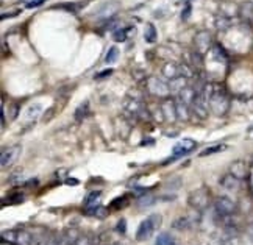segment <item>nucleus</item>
<instances>
[{"label":"nucleus","instance_id":"nucleus-1","mask_svg":"<svg viewBox=\"0 0 253 245\" xmlns=\"http://www.w3.org/2000/svg\"><path fill=\"white\" fill-rule=\"evenodd\" d=\"M230 108V97L224 85H213L210 95V111L216 116H224Z\"/></svg>","mask_w":253,"mask_h":245},{"label":"nucleus","instance_id":"nucleus-2","mask_svg":"<svg viewBox=\"0 0 253 245\" xmlns=\"http://www.w3.org/2000/svg\"><path fill=\"white\" fill-rule=\"evenodd\" d=\"M124 111L125 116L130 117V120L137 122V120H150V111L145 106L142 100H137L133 97H127L124 102Z\"/></svg>","mask_w":253,"mask_h":245},{"label":"nucleus","instance_id":"nucleus-3","mask_svg":"<svg viewBox=\"0 0 253 245\" xmlns=\"http://www.w3.org/2000/svg\"><path fill=\"white\" fill-rule=\"evenodd\" d=\"M161 222H163L161 214H150L147 219H144L141 222V225L136 231V239L141 241V242L150 239V237L155 234L156 229L161 226Z\"/></svg>","mask_w":253,"mask_h":245},{"label":"nucleus","instance_id":"nucleus-4","mask_svg":"<svg viewBox=\"0 0 253 245\" xmlns=\"http://www.w3.org/2000/svg\"><path fill=\"white\" fill-rule=\"evenodd\" d=\"M145 89L149 91V94L153 97H158L161 100L171 97V88H169V83L164 80L158 78V76H147L145 78Z\"/></svg>","mask_w":253,"mask_h":245},{"label":"nucleus","instance_id":"nucleus-5","mask_svg":"<svg viewBox=\"0 0 253 245\" xmlns=\"http://www.w3.org/2000/svg\"><path fill=\"white\" fill-rule=\"evenodd\" d=\"M188 203H189V206L194 211H198V212L205 211L210 206V203H211L210 190L206 188H200V189L193 190V192H191L189 197H188Z\"/></svg>","mask_w":253,"mask_h":245},{"label":"nucleus","instance_id":"nucleus-6","mask_svg":"<svg viewBox=\"0 0 253 245\" xmlns=\"http://www.w3.org/2000/svg\"><path fill=\"white\" fill-rule=\"evenodd\" d=\"M236 211H237V205L230 197L222 195L216 198V202H214V212H216V216L222 220L232 217Z\"/></svg>","mask_w":253,"mask_h":245},{"label":"nucleus","instance_id":"nucleus-7","mask_svg":"<svg viewBox=\"0 0 253 245\" xmlns=\"http://www.w3.org/2000/svg\"><path fill=\"white\" fill-rule=\"evenodd\" d=\"M214 47L213 45V38L208 32H198L195 36H194V50L197 53H200V55H205V53H208L211 49Z\"/></svg>","mask_w":253,"mask_h":245},{"label":"nucleus","instance_id":"nucleus-8","mask_svg":"<svg viewBox=\"0 0 253 245\" xmlns=\"http://www.w3.org/2000/svg\"><path fill=\"white\" fill-rule=\"evenodd\" d=\"M20 153H22L20 145H13L10 149H2V158H0V166H2V169L11 167L19 159Z\"/></svg>","mask_w":253,"mask_h":245},{"label":"nucleus","instance_id":"nucleus-9","mask_svg":"<svg viewBox=\"0 0 253 245\" xmlns=\"http://www.w3.org/2000/svg\"><path fill=\"white\" fill-rule=\"evenodd\" d=\"M195 147H197V142H195V141H193V139H183V141H180V142L174 147V150H172V156H175L177 159H180V158H183L185 155H188V153L193 151Z\"/></svg>","mask_w":253,"mask_h":245},{"label":"nucleus","instance_id":"nucleus-10","mask_svg":"<svg viewBox=\"0 0 253 245\" xmlns=\"http://www.w3.org/2000/svg\"><path fill=\"white\" fill-rule=\"evenodd\" d=\"M161 113H163V117L167 122H175L177 117V105H175V100H172L171 97L164 98L163 103H161Z\"/></svg>","mask_w":253,"mask_h":245},{"label":"nucleus","instance_id":"nucleus-11","mask_svg":"<svg viewBox=\"0 0 253 245\" xmlns=\"http://www.w3.org/2000/svg\"><path fill=\"white\" fill-rule=\"evenodd\" d=\"M219 185L225 190H230V192H237V190L241 189V180H237L236 177H233V175L228 172L227 175H224V177L219 180Z\"/></svg>","mask_w":253,"mask_h":245},{"label":"nucleus","instance_id":"nucleus-12","mask_svg":"<svg viewBox=\"0 0 253 245\" xmlns=\"http://www.w3.org/2000/svg\"><path fill=\"white\" fill-rule=\"evenodd\" d=\"M230 173H232L233 177H236L237 180L242 181L249 173V167H247V164H245V161L237 159V161H234V163H232V166H230Z\"/></svg>","mask_w":253,"mask_h":245},{"label":"nucleus","instance_id":"nucleus-13","mask_svg":"<svg viewBox=\"0 0 253 245\" xmlns=\"http://www.w3.org/2000/svg\"><path fill=\"white\" fill-rule=\"evenodd\" d=\"M136 33V28L133 25H128V27H120L117 30H114L113 33V39L116 42H125L127 39H130L133 35Z\"/></svg>","mask_w":253,"mask_h":245},{"label":"nucleus","instance_id":"nucleus-14","mask_svg":"<svg viewBox=\"0 0 253 245\" xmlns=\"http://www.w3.org/2000/svg\"><path fill=\"white\" fill-rule=\"evenodd\" d=\"M163 75L167 80H174L177 76H181L180 74V63H174V61H167V63L163 66Z\"/></svg>","mask_w":253,"mask_h":245},{"label":"nucleus","instance_id":"nucleus-15","mask_svg":"<svg viewBox=\"0 0 253 245\" xmlns=\"http://www.w3.org/2000/svg\"><path fill=\"white\" fill-rule=\"evenodd\" d=\"M177 97H178V100H180V102H183L185 105L191 106V105L194 103L195 97H197V89L193 88V86H186L185 89L181 91L180 94H177Z\"/></svg>","mask_w":253,"mask_h":245},{"label":"nucleus","instance_id":"nucleus-16","mask_svg":"<svg viewBox=\"0 0 253 245\" xmlns=\"http://www.w3.org/2000/svg\"><path fill=\"white\" fill-rule=\"evenodd\" d=\"M100 195H102L100 190H93V192H89L86 195V198L83 200L84 209H93V208H97V206H100Z\"/></svg>","mask_w":253,"mask_h":245},{"label":"nucleus","instance_id":"nucleus-17","mask_svg":"<svg viewBox=\"0 0 253 245\" xmlns=\"http://www.w3.org/2000/svg\"><path fill=\"white\" fill-rule=\"evenodd\" d=\"M239 14H241V18L244 19L245 24L253 28V3L252 2L244 3L239 8Z\"/></svg>","mask_w":253,"mask_h":245},{"label":"nucleus","instance_id":"nucleus-18","mask_svg":"<svg viewBox=\"0 0 253 245\" xmlns=\"http://www.w3.org/2000/svg\"><path fill=\"white\" fill-rule=\"evenodd\" d=\"M167 83H169V88H171L172 94H180L181 91L188 86L185 76H177V78H174V80H169Z\"/></svg>","mask_w":253,"mask_h":245},{"label":"nucleus","instance_id":"nucleus-19","mask_svg":"<svg viewBox=\"0 0 253 245\" xmlns=\"http://www.w3.org/2000/svg\"><path fill=\"white\" fill-rule=\"evenodd\" d=\"M88 116H89V102L84 100V102L78 106V108L75 110V113H74V119H75L77 122H83Z\"/></svg>","mask_w":253,"mask_h":245},{"label":"nucleus","instance_id":"nucleus-20","mask_svg":"<svg viewBox=\"0 0 253 245\" xmlns=\"http://www.w3.org/2000/svg\"><path fill=\"white\" fill-rule=\"evenodd\" d=\"M144 39H145V42H149V44L156 42V39H158V33H156V28H155V25H153V24H147V27H145Z\"/></svg>","mask_w":253,"mask_h":245},{"label":"nucleus","instance_id":"nucleus-21","mask_svg":"<svg viewBox=\"0 0 253 245\" xmlns=\"http://www.w3.org/2000/svg\"><path fill=\"white\" fill-rule=\"evenodd\" d=\"M228 147L225 144H216V145H211V147L202 150L200 153H198V156L203 158V156H210V155H214V153H220V151H225Z\"/></svg>","mask_w":253,"mask_h":245},{"label":"nucleus","instance_id":"nucleus-22","mask_svg":"<svg viewBox=\"0 0 253 245\" xmlns=\"http://www.w3.org/2000/svg\"><path fill=\"white\" fill-rule=\"evenodd\" d=\"M175 105H177V117L180 120H189V110L191 106L185 105L180 100H175Z\"/></svg>","mask_w":253,"mask_h":245},{"label":"nucleus","instance_id":"nucleus-23","mask_svg":"<svg viewBox=\"0 0 253 245\" xmlns=\"http://www.w3.org/2000/svg\"><path fill=\"white\" fill-rule=\"evenodd\" d=\"M211 55L214 59H217L219 63H227L228 61V55H227V52L220 47V45H214V47L211 49Z\"/></svg>","mask_w":253,"mask_h":245},{"label":"nucleus","instance_id":"nucleus-24","mask_svg":"<svg viewBox=\"0 0 253 245\" xmlns=\"http://www.w3.org/2000/svg\"><path fill=\"white\" fill-rule=\"evenodd\" d=\"M74 245H98V239L93 234H84V236L81 234Z\"/></svg>","mask_w":253,"mask_h":245},{"label":"nucleus","instance_id":"nucleus-25","mask_svg":"<svg viewBox=\"0 0 253 245\" xmlns=\"http://www.w3.org/2000/svg\"><path fill=\"white\" fill-rule=\"evenodd\" d=\"M155 245H177V242H175V239L169 233H161L156 236Z\"/></svg>","mask_w":253,"mask_h":245},{"label":"nucleus","instance_id":"nucleus-26","mask_svg":"<svg viewBox=\"0 0 253 245\" xmlns=\"http://www.w3.org/2000/svg\"><path fill=\"white\" fill-rule=\"evenodd\" d=\"M172 226L175 229H180V231H183V229H188V228L193 226V220H191L189 217H180V219H177L174 222Z\"/></svg>","mask_w":253,"mask_h":245},{"label":"nucleus","instance_id":"nucleus-27","mask_svg":"<svg viewBox=\"0 0 253 245\" xmlns=\"http://www.w3.org/2000/svg\"><path fill=\"white\" fill-rule=\"evenodd\" d=\"M84 5H86V2H78V3H61V5H55L53 8H63V10L72 11V13H78Z\"/></svg>","mask_w":253,"mask_h":245},{"label":"nucleus","instance_id":"nucleus-28","mask_svg":"<svg viewBox=\"0 0 253 245\" xmlns=\"http://www.w3.org/2000/svg\"><path fill=\"white\" fill-rule=\"evenodd\" d=\"M16 245H33V236L27 231H18Z\"/></svg>","mask_w":253,"mask_h":245},{"label":"nucleus","instance_id":"nucleus-29","mask_svg":"<svg viewBox=\"0 0 253 245\" xmlns=\"http://www.w3.org/2000/svg\"><path fill=\"white\" fill-rule=\"evenodd\" d=\"M119 57V49L117 47H110L108 52H106V55H105V63L106 64H113V63H116V59Z\"/></svg>","mask_w":253,"mask_h":245},{"label":"nucleus","instance_id":"nucleus-30","mask_svg":"<svg viewBox=\"0 0 253 245\" xmlns=\"http://www.w3.org/2000/svg\"><path fill=\"white\" fill-rule=\"evenodd\" d=\"M16 241H18V229H8V231L2 233V242L16 244Z\"/></svg>","mask_w":253,"mask_h":245},{"label":"nucleus","instance_id":"nucleus-31","mask_svg":"<svg viewBox=\"0 0 253 245\" xmlns=\"http://www.w3.org/2000/svg\"><path fill=\"white\" fill-rule=\"evenodd\" d=\"M39 113H41V105L39 103H35V105H32L30 106V108L27 110V119L28 120H36L38 119V116H39Z\"/></svg>","mask_w":253,"mask_h":245},{"label":"nucleus","instance_id":"nucleus-32","mask_svg":"<svg viewBox=\"0 0 253 245\" xmlns=\"http://www.w3.org/2000/svg\"><path fill=\"white\" fill-rule=\"evenodd\" d=\"M156 202V198L155 197H152V195H144V197H141L139 200H137V205H139V208H147V206H152L153 203Z\"/></svg>","mask_w":253,"mask_h":245},{"label":"nucleus","instance_id":"nucleus-33","mask_svg":"<svg viewBox=\"0 0 253 245\" xmlns=\"http://www.w3.org/2000/svg\"><path fill=\"white\" fill-rule=\"evenodd\" d=\"M22 2L25 3L27 10H33V8H38V6H41L42 3H45L47 0H22Z\"/></svg>","mask_w":253,"mask_h":245},{"label":"nucleus","instance_id":"nucleus-34","mask_svg":"<svg viewBox=\"0 0 253 245\" xmlns=\"http://www.w3.org/2000/svg\"><path fill=\"white\" fill-rule=\"evenodd\" d=\"M19 110H20V106L19 103H11L10 105V116H8V120H14L18 116H19Z\"/></svg>","mask_w":253,"mask_h":245},{"label":"nucleus","instance_id":"nucleus-35","mask_svg":"<svg viewBox=\"0 0 253 245\" xmlns=\"http://www.w3.org/2000/svg\"><path fill=\"white\" fill-rule=\"evenodd\" d=\"M6 198H10V200H8V205L20 203V202H24V194H22V192H16V194H11V195H8Z\"/></svg>","mask_w":253,"mask_h":245},{"label":"nucleus","instance_id":"nucleus-36","mask_svg":"<svg viewBox=\"0 0 253 245\" xmlns=\"http://www.w3.org/2000/svg\"><path fill=\"white\" fill-rule=\"evenodd\" d=\"M59 244V236H45V239L41 242V245H58Z\"/></svg>","mask_w":253,"mask_h":245},{"label":"nucleus","instance_id":"nucleus-37","mask_svg":"<svg viewBox=\"0 0 253 245\" xmlns=\"http://www.w3.org/2000/svg\"><path fill=\"white\" fill-rule=\"evenodd\" d=\"M114 74L113 69H105V71L98 72L97 75H94V80H102V78H106V76H111Z\"/></svg>","mask_w":253,"mask_h":245},{"label":"nucleus","instance_id":"nucleus-38","mask_svg":"<svg viewBox=\"0 0 253 245\" xmlns=\"http://www.w3.org/2000/svg\"><path fill=\"white\" fill-rule=\"evenodd\" d=\"M117 231L122 233V234H125V231H127V222H125V219H120L117 222Z\"/></svg>","mask_w":253,"mask_h":245},{"label":"nucleus","instance_id":"nucleus-39","mask_svg":"<svg viewBox=\"0 0 253 245\" xmlns=\"http://www.w3.org/2000/svg\"><path fill=\"white\" fill-rule=\"evenodd\" d=\"M20 13H22V10H16L14 13H2V20H5V19H11V18H16V16H19Z\"/></svg>","mask_w":253,"mask_h":245},{"label":"nucleus","instance_id":"nucleus-40","mask_svg":"<svg viewBox=\"0 0 253 245\" xmlns=\"http://www.w3.org/2000/svg\"><path fill=\"white\" fill-rule=\"evenodd\" d=\"M189 16H191V5H186V6H185V10L181 11V19H183V20H186Z\"/></svg>","mask_w":253,"mask_h":245},{"label":"nucleus","instance_id":"nucleus-41","mask_svg":"<svg viewBox=\"0 0 253 245\" xmlns=\"http://www.w3.org/2000/svg\"><path fill=\"white\" fill-rule=\"evenodd\" d=\"M66 185H78V181L74 178H69V180H66Z\"/></svg>","mask_w":253,"mask_h":245},{"label":"nucleus","instance_id":"nucleus-42","mask_svg":"<svg viewBox=\"0 0 253 245\" xmlns=\"http://www.w3.org/2000/svg\"><path fill=\"white\" fill-rule=\"evenodd\" d=\"M106 245H120V244H117V242H110V244H106Z\"/></svg>","mask_w":253,"mask_h":245},{"label":"nucleus","instance_id":"nucleus-43","mask_svg":"<svg viewBox=\"0 0 253 245\" xmlns=\"http://www.w3.org/2000/svg\"><path fill=\"white\" fill-rule=\"evenodd\" d=\"M183 2H191V0H183Z\"/></svg>","mask_w":253,"mask_h":245},{"label":"nucleus","instance_id":"nucleus-44","mask_svg":"<svg viewBox=\"0 0 253 245\" xmlns=\"http://www.w3.org/2000/svg\"><path fill=\"white\" fill-rule=\"evenodd\" d=\"M249 2H252V3H253V0H249Z\"/></svg>","mask_w":253,"mask_h":245}]
</instances>
